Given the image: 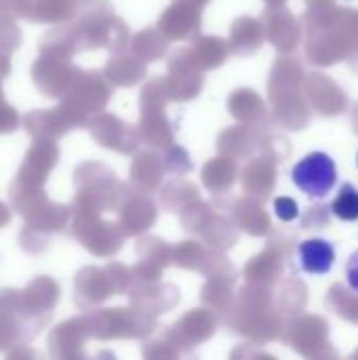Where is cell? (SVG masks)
Wrapping results in <instances>:
<instances>
[{"instance_id": "1", "label": "cell", "mask_w": 358, "mask_h": 360, "mask_svg": "<svg viewBox=\"0 0 358 360\" xmlns=\"http://www.w3.org/2000/svg\"><path fill=\"white\" fill-rule=\"evenodd\" d=\"M291 179L306 196L325 198L338 184L335 160L327 152H310L291 169Z\"/></svg>"}, {"instance_id": "2", "label": "cell", "mask_w": 358, "mask_h": 360, "mask_svg": "<svg viewBox=\"0 0 358 360\" xmlns=\"http://www.w3.org/2000/svg\"><path fill=\"white\" fill-rule=\"evenodd\" d=\"M335 264V247L325 238H306L298 247V266L304 274L325 276Z\"/></svg>"}, {"instance_id": "3", "label": "cell", "mask_w": 358, "mask_h": 360, "mask_svg": "<svg viewBox=\"0 0 358 360\" xmlns=\"http://www.w3.org/2000/svg\"><path fill=\"white\" fill-rule=\"evenodd\" d=\"M331 213L340 221H357L358 219V188L352 184H344L338 196L331 202Z\"/></svg>"}, {"instance_id": "4", "label": "cell", "mask_w": 358, "mask_h": 360, "mask_svg": "<svg viewBox=\"0 0 358 360\" xmlns=\"http://www.w3.org/2000/svg\"><path fill=\"white\" fill-rule=\"evenodd\" d=\"M274 211L281 221H295L300 217V205L289 196L274 198Z\"/></svg>"}, {"instance_id": "5", "label": "cell", "mask_w": 358, "mask_h": 360, "mask_svg": "<svg viewBox=\"0 0 358 360\" xmlns=\"http://www.w3.org/2000/svg\"><path fill=\"white\" fill-rule=\"evenodd\" d=\"M346 281H348V287L354 293H358V251H354L348 257V264H346Z\"/></svg>"}, {"instance_id": "6", "label": "cell", "mask_w": 358, "mask_h": 360, "mask_svg": "<svg viewBox=\"0 0 358 360\" xmlns=\"http://www.w3.org/2000/svg\"><path fill=\"white\" fill-rule=\"evenodd\" d=\"M357 162H358V154H357Z\"/></svg>"}]
</instances>
